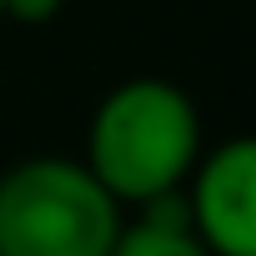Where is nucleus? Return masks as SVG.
Listing matches in <instances>:
<instances>
[{"label": "nucleus", "instance_id": "f257e3e1", "mask_svg": "<svg viewBox=\"0 0 256 256\" xmlns=\"http://www.w3.org/2000/svg\"><path fill=\"white\" fill-rule=\"evenodd\" d=\"M80 161L120 206L171 196L201 161V116L176 80H120L90 116Z\"/></svg>", "mask_w": 256, "mask_h": 256}, {"label": "nucleus", "instance_id": "423d86ee", "mask_svg": "<svg viewBox=\"0 0 256 256\" xmlns=\"http://www.w3.org/2000/svg\"><path fill=\"white\" fill-rule=\"evenodd\" d=\"M0 10H6V0H0Z\"/></svg>", "mask_w": 256, "mask_h": 256}, {"label": "nucleus", "instance_id": "f03ea898", "mask_svg": "<svg viewBox=\"0 0 256 256\" xmlns=\"http://www.w3.org/2000/svg\"><path fill=\"white\" fill-rule=\"evenodd\" d=\"M120 201L70 156H30L0 171V256H106Z\"/></svg>", "mask_w": 256, "mask_h": 256}, {"label": "nucleus", "instance_id": "7ed1b4c3", "mask_svg": "<svg viewBox=\"0 0 256 256\" xmlns=\"http://www.w3.org/2000/svg\"><path fill=\"white\" fill-rule=\"evenodd\" d=\"M186 221L211 256H256V146L226 136L206 151L186 186Z\"/></svg>", "mask_w": 256, "mask_h": 256}, {"label": "nucleus", "instance_id": "39448f33", "mask_svg": "<svg viewBox=\"0 0 256 256\" xmlns=\"http://www.w3.org/2000/svg\"><path fill=\"white\" fill-rule=\"evenodd\" d=\"M66 0H6V10H0V20H20V26H46L60 16Z\"/></svg>", "mask_w": 256, "mask_h": 256}, {"label": "nucleus", "instance_id": "20e7f679", "mask_svg": "<svg viewBox=\"0 0 256 256\" xmlns=\"http://www.w3.org/2000/svg\"><path fill=\"white\" fill-rule=\"evenodd\" d=\"M136 211H141L136 226L120 221V231H116V241H110L106 256H211L196 241L191 221H186V196L181 191L141 201Z\"/></svg>", "mask_w": 256, "mask_h": 256}]
</instances>
